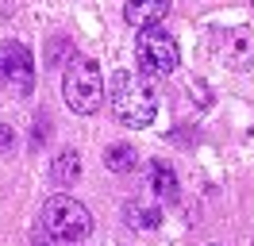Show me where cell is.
I'll return each instance as SVG.
<instances>
[{
  "label": "cell",
  "instance_id": "cell-1",
  "mask_svg": "<svg viewBox=\"0 0 254 246\" xmlns=\"http://www.w3.org/2000/svg\"><path fill=\"white\" fill-rule=\"evenodd\" d=\"M108 108H112V116L124 123V127L143 131V127H150L154 116H158V96H154V89L146 85L143 77L116 73L112 85H108Z\"/></svg>",
  "mask_w": 254,
  "mask_h": 246
},
{
  "label": "cell",
  "instance_id": "cell-2",
  "mask_svg": "<svg viewBox=\"0 0 254 246\" xmlns=\"http://www.w3.org/2000/svg\"><path fill=\"white\" fill-rule=\"evenodd\" d=\"M39 227L47 231L54 243H85L93 235V215H89V208L81 200H73L69 192H58V196L43 200Z\"/></svg>",
  "mask_w": 254,
  "mask_h": 246
},
{
  "label": "cell",
  "instance_id": "cell-3",
  "mask_svg": "<svg viewBox=\"0 0 254 246\" xmlns=\"http://www.w3.org/2000/svg\"><path fill=\"white\" fill-rule=\"evenodd\" d=\"M62 96L69 112L77 116H93L104 104V77H100V65L85 54H69L65 62V73H62Z\"/></svg>",
  "mask_w": 254,
  "mask_h": 246
},
{
  "label": "cell",
  "instance_id": "cell-4",
  "mask_svg": "<svg viewBox=\"0 0 254 246\" xmlns=\"http://www.w3.org/2000/svg\"><path fill=\"white\" fill-rule=\"evenodd\" d=\"M181 62V50H177V39L170 31H158V27H146L139 31L135 39V65L143 77H170Z\"/></svg>",
  "mask_w": 254,
  "mask_h": 246
},
{
  "label": "cell",
  "instance_id": "cell-5",
  "mask_svg": "<svg viewBox=\"0 0 254 246\" xmlns=\"http://www.w3.org/2000/svg\"><path fill=\"white\" fill-rule=\"evenodd\" d=\"M0 85L19 100L35 92V58L23 43H0Z\"/></svg>",
  "mask_w": 254,
  "mask_h": 246
},
{
  "label": "cell",
  "instance_id": "cell-6",
  "mask_svg": "<svg viewBox=\"0 0 254 246\" xmlns=\"http://www.w3.org/2000/svg\"><path fill=\"white\" fill-rule=\"evenodd\" d=\"M170 4H174V0H127V4H124V19L135 31L158 27L162 19L170 15Z\"/></svg>",
  "mask_w": 254,
  "mask_h": 246
},
{
  "label": "cell",
  "instance_id": "cell-7",
  "mask_svg": "<svg viewBox=\"0 0 254 246\" xmlns=\"http://www.w3.org/2000/svg\"><path fill=\"white\" fill-rule=\"evenodd\" d=\"M150 188H154V196L166 200V204H170V200H177V192H181V188H177V173H174V166H170V162H162V158H154V162H150Z\"/></svg>",
  "mask_w": 254,
  "mask_h": 246
},
{
  "label": "cell",
  "instance_id": "cell-8",
  "mask_svg": "<svg viewBox=\"0 0 254 246\" xmlns=\"http://www.w3.org/2000/svg\"><path fill=\"white\" fill-rule=\"evenodd\" d=\"M81 177V154L77 150H58L54 158H50V181L54 184H73Z\"/></svg>",
  "mask_w": 254,
  "mask_h": 246
},
{
  "label": "cell",
  "instance_id": "cell-9",
  "mask_svg": "<svg viewBox=\"0 0 254 246\" xmlns=\"http://www.w3.org/2000/svg\"><path fill=\"white\" fill-rule=\"evenodd\" d=\"M104 166L112 173H131V169L139 166V154H135V146H127V142H116V146L104 150Z\"/></svg>",
  "mask_w": 254,
  "mask_h": 246
},
{
  "label": "cell",
  "instance_id": "cell-10",
  "mask_svg": "<svg viewBox=\"0 0 254 246\" xmlns=\"http://www.w3.org/2000/svg\"><path fill=\"white\" fill-rule=\"evenodd\" d=\"M124 215H127V223L135 231H154L162 223V212L150 208V204H124Z\"/></svg>",
  "mask_w": 254,
  "mask_h": 246
},
{
  "label": "cell",
  "instance_id": "cell-11",
  "mask_svg": "<svg viewBox=\"0 0 254 246\" xmlns=\"http://www.w3.org/2000/svg\"><path fill=\"white\" fill-rule=\"evenodd\" d=\"M47 135H50V120L43 116V112H39V116H35V142H43Z\"/></svg>",
  "mask_w": 254,
  "mask_h": 246
},
{
  "label": "cell",
  "instance_id": "cell-12",
  "mask_svg": "<svg viewBox=\"0 0 254 246\" xmlns=\"http://www.w3.org/2000/svg\"><path fill=\"white\" fill-rule=\"evenodd\" d=\"M31 243H35V246H54V239H50V235H47L43 227H39V223H35V231H31Z\"/></svg>",
  "mask_w": 254,
  "mask_h": 246
},
{
  "label": "cell",
  "instance_id": "cell-13",
  "mask_svg": "<svg viewBox=\"0 0 254 246\" xmlns=\"http://www.w3.org/2000/svg\"><path fill=\"white\" fill-rule=\"evenodd\" d=\"M12 127H8V123H0V150H4V146H12Z\"/></svg>",
  "mask_w": 254,
  "mask_h": 246
},
{
  "label": "cell",
  "instance_id": "cell-14",
  "mask_svg": "<svg viewBox=\"0 0 254 246\" xmlns=\"http://www.w3.org/2000/svg\"><path fill=\"white\" fill-rule=\"evenodd\" d=\"M54 246H81V243H54Z\"/></svg>",
  "mask_w": 254,
  "mask_h": 246
}]
</instances>
